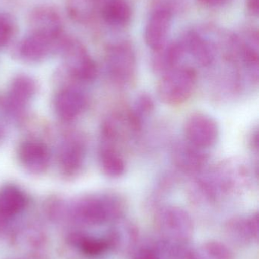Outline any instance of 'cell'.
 Segmentation results:
<instances>
[{
  "mask_svg": "<svg viewBox=\"0 0 259 259\" xmlns=\"http://www.w3.org/2000/svg\"><path fill=\"white\" fill-rule=\"evenodd\" d=\"M126 202L119 193L107 192L85 196L71 207V219L84 226L112 224L123 217Z\"/></svg>",
  "mask_w": 259,
  "mask_h": 259,
  "instance_id": "obj_1",
  "label": "cell"
},
{
  "mask_svg": "<svg viewBox=\"0 0 259 259\" xmlns=\"http://www.w3.org/2000/svg\"><path fill=\"white\" fill-rule=\"evenodd\" d=\"M155 226L158 238L166 241L189 243L194 231L190 213L176 205L158 207L155 212Z\"/></svg>",
  "mask_w": 259,
  "mask_h": 259,
  "instance_id": "obj_2",
  "label": "cell"
},
{
  "mask_svg": "<svg viewBox=\"0 0 259 259\" xmlns=\"http://www.w3.org/2000/svg\"><path fill=\"white\" fill-rule=\"evenodd\" d=\"M197 82V73L190 66L179 65L161 76L158 94L164 104L176 106L183 104L193 95Z\"/></svg>",
  "mask_w": 259,
  "mask_h": 259,
  "instance_id": "obj_3",
  "label": "cell"
},
{
  "mask_svg": "<svg viewBox=\"0 0 259 259\" xmlns=\"http://www.w3.org/2000/svg\"><path fill=\"white\" fill-rule=\"evenodd\" d=\"M106 65L111 80L119 86H126L133 81L136 74L135 51L129 42L113 44L106 53Z\"/></svg>",
  "mask_w": 259,
  "mask_h": 259,
  "instance_id": "obj_4",
  "label": "cell"
},
{
  "mask_svg": "<svg viewBox=\"0 0 259 259\" xmlns=\"http://www.w3.org/2000/svg\"><path fill=\"white\" fill-rule=\"evenodd\" d=\"M59 53L63 57L68 73L76 80L89 82L97 77V68L95 62L85 46L77 39L65 36Z\"/></svg>",
  "mask_w": 259,
  "mask_h": 259,
  "instance_id": "obj_5",
  "label": "cell"
},
{
  "mask_svg": "<svg viewBox=\"0 0 259 259\" xmlns=\"http://www.w3.org/2000/svg\"><path fill=\"white\" fill-rule=\"evenodd\" d=\"M183 132L187 141L203 149L215 145L220 135L217 121L204 113L190 115L184 123Z\"/></svg>",
  "mask_w": 259,
  "mask_h": 259,
  "instance_id": "obj_6",
  "label": "cell"
},
{
  "mask_svg": "<svg viewBox=\"0 0 259 259\" xmlns=\"http://www.w3.org/2000/svg\"><path fill=\"white\" fill-rule=\"evenodd\" d=\"M29 32L51 39H60L65 36L62 18L52 6L43 5L34 8L29 17Z\"/></svg>",
  "mask_w": 259,
  "mask_h": 259,
  "instance_id": "obj_7",
  "label": "cell"
},
{
  "mask_svg": "<svg viewBox=\"0 0 259 259\" xmlns=\"http://www.w3.org/2000/svg\"><path fill=\"white\" fill-rule=\"evenodd\" d=\"M65 38L64 36L60 39H53L29 32L18 45V55L26 62H41L50 55L59 53Z\"/></svg>",
  "mask_w": 259,
  "mask_h": 259,
  "instance_id": "obj_8",
  "label": "cell"
},
{
  "mask_svg": "<svg viewBox=\"0 0 259 259\" xmlns=\"http://www.w3.org/2000/svg\"><path fill=\"white\" fill-rule=\"evenodd\" d=\"M110 246L111 252H132L139 241V231L132 221L120 218L111 224L106 234Z\"/></svg>",
  "mask_w": 259,
  "mask_h": 259,
  "instance_id": "obj_9",
  "label": "cell"
},
{
  "mask_svg": "<svg viewBox=\"0 0 259 259\" xmlns=\"http://www.w3.org/2000/svg\"><path fill=\"white\" fill-rule=\"evenodd\" d=\"M258 214L231 218L225 225V232L230 240L240 246H249L258 240Z\"/></svg>",
  "mask_w": 259,
  "mask_h": 259,
  "instance_id": "obj_10",
  "label": "cell"
},
{
  "mask_svg": "<svg viewBox=\"0 0 259 259\" xmlns=\"http://www.w3.org/2000/svg\"><path fill=\"white\" fill-rule=\"evenodd\" d=\"M174 165L185 173H197L206 165L208 157L205 149H201L187 140L176 143L172 149Z\"/></svg>",
  "mask_w": 259,
  "mask_h": 259,
  "instance_id": "obj_11",
  "label": "cell"
},
{
  "mask_svg": "<svg viewBox=\"0 0 259 259\" xmlns=\"http://www.w3.org/2000/svg\"><path fill=\"white\" fill-rule=\"evenodd\" d=\"M18 158L23 167L32 174L38 175L46 171L50 164L48 148L38 140H26L20 145Z\"/></svg>",
  "mask_w": 259,
  "mask_h": 259,
  "instance_id": "obj_12",
  "label": "cell"
},
{
  "mask_svg": "<svg viewBox=\"0 0 259 259\" xmlns=\"http://www.w3.org/2000/svg\"><path fill=\"white\" fill-rule=\"evenodd\" d=\"M86 106L85 94L75 88H63L55 96L54 108L56 115L65 121L76 119L84 112Z\"/></svg>",
  "mask_w": 259,
  "mask_h": 259,
  "instance_id": "obj_13",
  "label": "cell"
},
{
  "mask_svg": "<svg viewBox=\"0 0 259 259\" xmlns=\"http://www.w3.org/2000/svg\"><path fill=\"white\" fill-rule=\"evenodd\" d=\"M172 14L168 9H159L151 15L145 29V41L155 52L167 45L171 26Z\"/></svg>",
  "mask_w": 259,
  "mask_h": 259,
  "instance_id": "obj_14",
  "label": "cell"
},
{
  "mask_svg": "<svg viewBox=\"0 0 259 259\" xmlns=\"http://www.w3.org/2000/svg\"><path fill=\"white\" fill-rule=\"evenodd\" d=\"M68 243L88 258H98L111 252L106 235H90L82 231H74L68 236Z\"/></svg>",
  "mask_w": 259,
  "mask_h": 259,
  "instance_id": "obj_15",
  "label": "cell"
},
{
  "mask_svg": "<svg viewBox=\"0 0 259 259\" xmlns=\"http://www.w3.org/2000/svg\"><path fill=\"white\" fill-rule=\"evenodd\" d=\"M85 148L79 138H70L61 148L59 155V167L65 176L71 177L80 170L85 159Z\"/></svg>",
  "mask_w": 259,
  "mask_h": 259,
  "instance_id": "obj_16",
  "label": "cell"
},
{
  "mask_svg": "<svg viewBox=\"0 0 259 259\" xmlns=\"http://www.w3.org/2000/svg\"><path fill=\"white\" fill-rule=\"evenodd\" d=\"M185 53H190L198 64L210 66L215 59L214 47L196 32L187 33L180 41Z\"/></svg>",
  "mask_w": 259,
  "mask_h": 259,
  "instance_id": "obj_17",
  "label": "cell"
},
{
  "mask_svg": "<svg viewBox=\"0 0 259 259\" xmlns=\"http://www.w3.org/2000/svg\"><path fill=\"white\" fill-rule=\"evenodd\" d=\"M27 205V196L18 187L8 185L0 188V217L8 219L18 215Z\"/></svg>",
  "mask_w": 259,
  "mask_h": 259,
  "instance_id": "obj_18",
  "label": "cell"
},
{
  "mask_svg": "<svg viewBox=\"0 0 259 259\" xmlns=\"http://www.w3.org/2000/svg\"><path fill=\"white\" fill-rule=\"evenodd\" d=\"M185 53L180 41L166 45L164 48L155 52V56L152 59V69L156 74L163 75L179 66Z\"/></svg>",
  "mask_w": 259,
  "mask_h": 259,
  "instance_id": "obj_19",
  "label": "cell"
},
{
  "mask_svg": "<svg viewBox=\"0 0 259 259\" xmlns=\"http://www.w3.org/2000/svg\"><path fill=\"white\" fill-rule=\"evenodd\" d=\"M36 92V83L28 76L21 75L12 81L8 95L11 109L19 110L33 98Z\"/></svg>",
  "mask_w": 259,
  "mask_h": 259,
  "instance_id": "obj_20",
  "label": "cell"
},
{
  "mask_svg": "<svg viewBox=\"0 0 259 259\" xmlns=\"http://www.w3.org/2000/svg\"><path fill=\"white\" fill-rule=\"evenodd\" d=\"M99 9L103 20L115 27L126 25L132 17V9L126 0H102Z\"/></svg>",
  "mask_w": 259,
  "mask_h": 259,
  "instance_id": "obj_21",
  "label": "cell"
},
{
  "mask_svg": "<svg viewBox=\"0 0 259 259\" xmlns=\"http://www.w3.org/2000/svg\"><path fill=\"white\" fill-rule=\"evenodd\" d=\"M100 162L106 176L120 178L126 171V162L116 146L102 143L100 151Z\"/></svg>",
  "mask_w": 259,
  "mask_h": 259,
  "instance_id": "obj_22",
  "label": "cell"
},
{
  "mask_svg": "<svg viewBox=\"0 0 259 259\" xmlns=\"http://www.w3.org/2000/svg\"><path fill=\"white\" fill-rule=\"evenodd\" d=\"M101 0H67V12L78 23H86L100 9Z\"/></svg>",
  "mask_w": 259,
  "mask_h": 259,
  "instance_id": "obj_23",
  "label": "cell"
},
{
  "mask_svg": "<svg viewBox=\"0 0 259 259\" xmlns=\"http://www.w3.org/2000/svg\"><path fill=\"white\" fill-rule=\"evenodd\" d=\"M199 259H234L232 250L225 243L210 240L197 247Z\"/></svg>",
  "mask_w": 259,
  "mask_h": 259,
  "instance_id": "obj_24",
  "label": "cell"
},
{
  "mask_svg": "<svg viewBox=\"0 0 259 259\" xmlns=\"http://www.w3.org/2000/svg\"><path fill=\"white\" fill-rule=\"evenodd\" d=\"M155 109V103L151 96L141 94L137 98L133 107L129 110L135 122L142 127L143 121L151 115Z\"/></svg>",
  "mask_w": 259,
  "mask_h": 259,
  "instance_id": "obj_25",
  "label": "cell"
},
{
  "mask_svg": "<svg viewBox=\"0 0 259 259\" xmlns=\"http://www.w3.org/2000/svg\"><path fill=\"white\" fill-rule=\"evenodd\" d=\"M17 32V24L10 14L0 13V49L6 47L12 41Z\"/></svg>",
  "mask_w": 259,
  "mask_h": 259,
  "instance_id": "obj_26",
  "label": "cell"
},
{
  "mask_svg": "<svg viewBox=\"0 0 259 259\" xmlns=\"http://www.w3.org/2000/svg\"><path fill=\"white\" fill-rule=\"evenodd\" d=\"M131 259H165L154 243L153 240L149 243L137 246L132 252Z\"/></svg>",
  "mask_w": 259,
  "mask_h": 259,
  "instance_id": "obj_27",
  "label": "cell"
},
{
  "mask_svg": "<svg viewBox=\"0 0 259 259\" xmlns=\"http://www.w3.org/2000/svg\"><path fill=\"white\" fill-rule=\"evenodd\" d=\"M246 6L251 15L258 16L259 12V0H246Z\"/></svg>",
  "mask_w": 259,
  "mask_h": 259,
  "instance_id": "obj_28",
  "label": "cell"
},
{
  "mask_svg": "<svg viewBox=\"0 0 259 259\" xmlns=\"http://www.w3.org/2000/svg\"><path fill=\"white\" fill-rule=\"evenodd\" d=\"M229 0H199V3L208 7H217L228 3Z\"/></svg>",
  "mask_w": 259,
  "mask_h": 259,
  "instance_id": "obj_29",
  "label": "cell"
}]
</instances>
